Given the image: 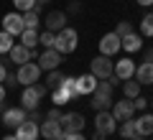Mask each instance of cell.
<instances>
[{"label":"cell","instance_id":"1","mask_svg":"<svg viewBox=\"0 0 153 140\" xmlns=\"http://www.w3.org/2000/svg\"><path fill=\"white\" fill-rule=\"evenodd\" d=\"M46 92H49V87L46 84H28V87H23V94H21V107L26 110H36L38 107V102L46 97Z\"/></svg>","mask_w":153,"mask_h":140},{"label":"cell","instance_id":"2","mask_svg":"<svg viewBox=\"0 0 153 140\" xmlns=\"http://www.w3.org/2000/svg\"><path fill=\"white\" fill-rule=\"evenodd\" d=\"M92 104L94 110H110L112 107V84H110L107 79H100L97 81V87H94V92H92Z\"/></svg>","mask_w":153,"mask_h":140},{"label":"cell","instance_id":"3","mask_svg":"<svg viewBox=\"0 0 153 140\" xmlns=\"http://www.w3.org/2000/svg\"><path fill=\"white\" fill-rule=\"evenodd\" d=\"M76 41H79L76 31H74V28H69V26H64L59 33H56V38H54V49L59 51L61 56H64V54H71V51L76 49Z\"/></svg>","mask_w":153,"mask_h":140},{"label":"cell","instance_id":"4","mask_svg":"<svg viewBox=\"0 0 153 140\" xmlns=\"http://www.w3.org/2000/svg\"><path fill=\"white\" fill-rule=\"evenodd\" d=\"M38 76H41V66H38V64H33V61H26V64H21V66H18V71H16L18 84H23V87L36 84V81H38Z\"/></svg>","mask_w":153,"mask_h":140},{"label":"cell","instance_id":"5","mask_svg":"<svg viewBox=\"0 0 153 140\" xmlns=\"http://www.w3.org/2000/svg\"><path fill=\"white\" fill-rule=\"evenodd\" d=\"M94 130H97V133H102V135L117 133V120L112 117V112H110V110H100V112H97V117H94Z\"/></svg>","mask_w":153,"mask_h":140},{"label":"cell","instance_id":"6","mask_svg":"<svg viewBox=\"0 0 153 140\" xmlns=\"http://www.w3.org/2000/svg\"><path fill=\"white\" fill-rule=\"evenodd\" d=\"M112 66H115V61H110V56H94L92 61H89V74H94L97 79H107V76H112Z\"/></svg>","mask_w":153,"mask_h":140},{"label":"cell","instance_id":"7","mask_svg":"<svg viewBox=\"0 0 153 140\" xmlns=\"http://www.w3.org/2000/svg\"><path fill=\"white\" fill-rule=\"evenodd\" d=\"M59 122H61V130H64V133H82L84 125H87V120L79 112H66V115H61Z\"/></svg>","mask_w":153,"mask_h":140},{"label":"cell","instance_id":"8","mask_svg":"<svg viewBox=\"0 0 153 140\" xmlns=\"http://www.w3.org/2000/svg\"><path fill=\"white\" fill-rule=\"evenodd\" d=\"M59 64H61V54L56 49H44L38 54V66H41V71L59 69Z\"/></svg>","mask_w":153,"mask_h":140},{"label":"cell","instance_id":"9","mask_svg":"<svg viewBox=\"0 0 153 140\" xmlns=\"http://www.w3.org/2000/svg\"><path fill=\"white\" fill-rule=\"evenodd\" d=\"M3 31L10 33V36H21L26 28H23V16L21 13H5L3 16Z\"/></svg>","mask_w":153,"mask_h":140},{"label":"cell","instance_id":"10","mask_svg":"<svg viewBox=\"0 0 153 140\" xmlns=\"http://www.w3.org/2000/svg\"><path fill=\"white\" fill-rule=\"evenodd\" d=\"M120 51V36L117 33H105L102 38H100V54L102 56H115Z\"/></svg>","mask_w":153,"mask_h":140},{"label":"cell","instance_id":"11","mask_svg":"<svg viewBox=\"0 0 153 140\" xmlns=\"http://www.w3.org/2000/svg\"><path fill=\"white\" fill-rule=\"evenodd\" d=\"M112 74L117 76L120 81H125V79H133L135 76V61L133 59H120V61H115V66H112Z\"/></svg>","mask_w":153,"mask_h":140},{"label":"cell","instance_id":"12","mask_svg":"<svg viewBox=\"0 0 153 140\" xmlns=\"http://www.w3.org/2000/svg\"><path fill=\"white\" fill-rule=\"evenodd\" d=\"M133 99H123V102H112V117L117 122H125V120H133Z\"/></svg>","mask_w":153,"mask_h":140},{"label":"cell","instance_id":"13","mask_svg":"<svg viewBox=\"0 0 153 140\" xmlns=\"http://www.w3.org/2000/svg\"><path fill=\"white\" fill-rule=\"evenodd\" d=\"M0 120H3V125H5V127H13V130H16L18 125L26 120V110H23V107H8L5 112L0 115Z\"/></svg>","mask_w":153,"mask_h":140},{"label":"cell","instance_id":"14","mask_svg":"<svg viewBox=\"0 0 153 140\" xmlns=\"http://www.w3.org/2000/svg\"><path fill=\"white\" fill-rule=\"evenodd\" d=\"M41 21H44L46 31L59 33L61 28L66 26V13H61V10H51V13H46V18H41Z\"/></svg>","mask_w":153,"mask_h":140},{"label":"cell","instance_id":"15","mask_svg":"<svg viewBox=\"0 0 153 140\" xmlns=\"http://www.w3.org/2000/svg\"><path fill=\"white\" fill-rule=\"evenodd\" d=\"M16 138L18 140H38V122L23 120V122L16 127Z\"/></svg>","mask_w":153,"mask_h":140},{"label":"cell","instance_id":"16","mask_svg":"<svg viewBox=\"0 0 153 140\" xmlns=\"http://www.w3.org/2000/svg\"><path fill=\"white\" fill-rule=\"evenodd\" d=\"M97 76L94 74H84V76H76V97H84V94H92L94 87H97Z\"/></svg>","mask_w":153,"mask_h":140},{"label":"cell","instance_id":"17","mask_svg":"<svg viewBox=\"0 0 153 140\" xmlns=\"http://www.w3.org/2000/svg\"><path fill=\"white\" fill-rule=\"evenodd\" d=\"M61 133H64V130H61V122H56V120H46V117H44V122L38 125V135H44L46 140L59 138Z\"/></svg>","mask_w":153,"mask_h":140},{"label":"cell","instance_id":"18","mask_svg":"<svg viewBox=\"0 0 153 140\" xmlns=\"http://www.w3.org/2000/svg\"><path fill=\"white\" fill-rule=\"evenodd\" d=\"M8 56H10V61H13V64H18V66H21V64H26V61H31V49H26L23 43H18V46L13 43V49L8 51Z\"/></svg>","mask_w":153,"mask_h":140},{"label":"cell","instance_id":"19","mask_svg":"<svg viewBox=\"0 0 153 140\" xmlns=\"http://www.w3.org/2000/svg\"><path fill=\"white\" fill-rule=\"evenodd\" d=\"M120 49H125L128 54H135V51L143 49V38L138 33H128V36L120 38Z\"/></svg>","mask_w":153,"mask_h":140},{"label":"cell","instance_id":"20","mask_svg":"<svg viewBox=\"0 0 153 140\" xmlns=\"http://www.w3.org/2000/svg\"><path fill=\"white\" fill-rule=\"evenodd\" d=\"M135 122V133L143 135V138H148V135H153V115H140L138 120H133Z\"/></svg>","mask_w":153,"mask_h":140},{"label":"cell","instance_id":"21","mask_svg":"<svg viewBox=\"0 0 153 140\" xmlns=\"http://www.w3.org/2000/svg\"><path fill=\"white\" fill-rule=\"evenodd\" d=\"M135 81H140V84H153V64L151 61H143L140 66H135Z\"/></svg>","mask_w":153,"mask_h":140},{"label":"cell","instance_id":"22","mask_svg":"<svg viewBox=\"0 0 153 140\" xmlns=\"http://www.w3.org/2000/svg\"><path fill=\"white\" fill-rule=\"evenodd\" d=\"M51 99H54V107H61V104H66V102H71V92L69 89H64V87H54V89H51Z\"/></svg>","mask_w":153,"mask_h":140},{"label":"cell","instance_id":"23","mask_svg":"<svg viewBox=\"0 0 153 140\" xmlns=\"http://www.w3.org/2000/svg\"><path fill=\"white\" fill-rule=\"evenodd\" d=\"M140 81H135V79H125L123 81V94H125V99H135V97H140Z\"/></svg>","mask_w":153,"mask_h":140},{"label":"cell","instance_id":"24","mask_svg":"<svg viewBox=\"0 0 153 140\" xmlns=\"http://www.w3.org/2000/svg\"><path fill=\"white\" fill-rule=\"evenodd\" d=\"M23 16V28H31V31H38L41 26V18H38L36 10H28V13H21Z\"/></svg>","mask_w":153,"mask_h":140},{"label":"cell","instance_id":"25","mask_svg":"<svg viewBox=\"0 0 153 140\" xmlns=\"http://www.w3.org/2000/svg\"><path fill=\"white\" fill-rule=\"evenodd\" d=\"M21 43L26 46V49H36V46H38V31L26 28V31L21 33Z\"/></svg>","mask_w":153,"mask_h":140},{"label":"cell","instance_id":"26","mask_svg":"<svg viewBox=\"0 0 153 140\" xmlns=\"http://www.w3.org/2000/svg\"><path fill=\"white\" fill-rule=\"evenodd\" d=\"M117 133H120L125 140L135 138V135H138V133H135V122H133V120H125V122H120V125H117Z\"/></svg>","mask_w":153,"mask_h":140},{"label":"cell","instance_id":"27","mask_svg":"<svg viewBox=\"0 0 153 140\" xmlns=\"http://www.w3.org/2000/svg\"><path fill=\"white\" fill-rule=\"evenodd\" d=\"M61 79H64V74H61L59 69H51L49 74H46V87H49V89H54V87L61 84Z\"/></svg>","mask_w":153,"mask_h":140},{"label":"cell","instance_id":"28","mask_svg":"<svg viewBox=\"0 0 153 140\" xmlns=\"http://www.w3.org/2000/svg\"><path fill=\"white\" fill-rule=\"evenodd\" d=\"M140 33H143V36H148V38L153 36V13H148V16L140 18Z\"/></svg>","mask_w":153,"mask_h":140},{"label":"cell","instance_id":"29","mask_svg":"<svg viewBox=\"0 0 153 140\" xmlns=\"http://www.w3.org/2000/svg\"><path fill=\"white\" fill-rule=\"evenodd\" d=\"M13 49V36L5 31H0V54H8Z\"/></svg>","mask_w":153,"mask_h":140},{"label":"cell","instance_id":"30","mask_svg":"<svg viewBox=\"0 0 153 140\" xmlns=\"http://www.w3.org/2000/svg\"><path fill=\"white\" fill-rule=\"evenodd\" d=\"M54 38H56V33H51V31L38 33V43H41L44 49H54Z\"/></svg>","mask_w":153,"mask_h":140},{"label":"cell","instance_id":"31","mask_svg":"<svg viewBox=\"0 0 153 140\" xmlns=\"http://www.w3.org/2000/svg\"><path fill=\"white\" fill-rule=\"evenodd\" d=\"M13 5H16L18 13H28L36 8V0H13Z\"/></svg>","mask_w":153,"mask_h":140},{"label":"cell","instance_id":"32","mask_svg":"<svg viewBox=\"0 0 153 140\" xmlns=\"http://www.w3.org/2000/svg\"><path fill=\"white\" fill-rule=\"evenodd\" d=\"M61 87L71 92V97H76V76H64L61 79Z\"/></svg>","mask_w":153,"mask_h":140},{"label":"cell","instance_id":"33","mask_svg":"<svg viewBox=\"0 0 153 140\" xmlns=\"http://www.w3.org/2000/svg\"><path fill=\"white\" fill-rule=\"evenodd\" d=\"M115 33H117V36H128V33H133V23L130 21H120L117 23V28H115Z\"/></svg>","mask_w":153,"mask_h":140},{"label":"cell","instance_id":"34","mask_svg":"<svg viewBox=\"0 0 153 140\" xmlns=\"http://www.w3.org/2000/svg\"><path fill=\"white\" fill-rule=\"evenodd\" d=\"M26 120H31V122H44V115L38 112V107H36V110H28Z\"/></svg>","mask_w":153,"mask_h":140},{"label":"cell","instance_id":"35","mask_svg":"<svg viewBox=\"0 0 153 140\" xmlns=\"http://www.w3.org/2000/svg\"><path fill=\"white\" fill-rule=\"evenodd\" d=\"M133 107H135V110H140V112H143V110L148 107V99H143V97H135V99H133Z\"/></svg>","mask_w":153,"mask_h":140},{"label":"cell","instance_id":"36","mask_svg":"<svg viewBox=\"0 0 153 140\" xmlns=\"http://www.w3.org/2000/svg\"><path fill=\"white\" fill-rule=\"evenodd\" d=\"M46 120H56V122H59V120H61V112H59V107H51L49 112H46Z\"/></svg>","mask_w":153,"mask_h":140},{"label":"cell","instance_id":"37","mask_svg":"<svg viewBox=\"0 0 153 140\" xmlns=\"http://www.w3.org/2000/svg\"><path fill=\"white\" fill-rule=\"evenodd\" d=\"M69 13H71V16H76V13H82V3H79V0L69 3Z\"/></svg>","mask_w":153,"mask_h":140},{"label":"cell","instance_id":"38","mask_svg":"<svg viewBox=\"0 0 153 140\" xmlns=\"http://www.w3.org/2000/svg\"><path fill=\"white\" fill-rule=\"evenodd\" d=\"M3 81H5V87H8V89H10V87H16V84H18L16 74H5V79H3Z\"/></svg>","mask_w":153,"mask_h":140},{"label":"cell","instance_id":"39","mask_svg":"<svg viewBox=\"0 0 153 140\" xmlns=\"http://www.w3.org/2000/svg\"><path fill=\"white\" fill-rule=\"evenodd\" d=\"M64 135H66V140H87L82 133H64Z\"/></svg>","mask_w":153,"mask_h":140},{"label":"cell","instance_id":"40","mask_svg":"<svg viewBox=\"0 0 153 140\" xmlns=\"http://www.w3.org/2000/svg\"><path fill=\"white\" fill-rule=\"evenodd\" d=\"M5 74H8V69H5V64H0V84H3V79H5Z\"/></svg>","mask_w":153,"mask_h":140},{"label":"cell","instance_id":"41","mask_svg":"<svg viewBox=\"0 0 153 140\" xmlns=\"http://www.w3.org/2000/svg\"><path fill=\"white\" fill-rule=\"evenodd\" d=\"M107 138V135H102V133H97V130H94V135H92V140H105Z\"/></svg>","mask_w":153,"mask_h":140},{"label":"cell","instance_id":"42","mask_svg":"<svg viewBox=\"0 0 153 140\" xmlns=\"http://www.w3.org/2000/svg\"><path fill=\"white\" fill-rule=\"evenodd\" d=\"M146 61H151V64H153V49H148V51H146Z\"/></svg>","mask_w":153,"mask_h":140},{"label":"cell","instance_id":"43","mask_svg":"<svg viewBox=\"0 0 153 140\" xmlns=\"http://www.w3.org/2000/svg\"><path fill=\"white\" fill-rule=\"evenodd\" d=\"M3 99H5V87L0 84V102H3Z\"/></svg>","mask_w":153,"mask_h":140},{"label":"cell","instance_id":"44","mask_svg":"<svg viewBox=\"0 0 153 140\" xmlns=\"http://www.w3.org/2000/svg\"><path fill=\"white\" fill-rule=\"evenodd\" d=\"M138 3H140V5H146V8H148V5H153V0H138Z\"/></svg>","mask_w":153,"mask_h":140},{"label":"cell","instance_id":"45","mask_svg":"<svg viewBox=\"0 0 153 140\" xmlns=\"http://www.w3.org/2000/svg\"><path fill=\"white\" fill-rule=\"evenodd\" d=\"M46 3H51V0H36V5H41V8H44Z\"/></svg>","mask_w":153,"mask_h":140},{"label":"cell","instance_id":"46","mask_svg":"<svg viewBox=\"0 0 153 140\" xmlns=\"http://www.w3.org/2000/svg\"><path fill=\"white\" fill-rule=\"evenodd\" d=\"M3 140H18V138H16V135H5V138H3Z\"/></svg>","mask_w":153,"mask_h":140},{"label":"cell","instance_id":"47","mask_svg":"<svg viewBox=\"0 0 153 140\" xmlns=\"http://www.w3.org/2000/svg\"><path fill=\"white\" fill-rule=\"evenodd\" d=\"M54 140H66V135H64V133H61V135H59V138H54Z\"/></svg>","mask_w":153,"mask_h":140},{"label":"cell","instance_id":"48","mask_svg":"<svg viewBox=\"0 0 153 140\" xmlns=\"http://www.w3.org/2000/svg\"><path fill=\"white\" fill-rule=\"evenodd\" d=\"M130 140H146V138H143V135H135V138H130Z\"/></svg>","mask_w":153,"mask_h":140},{"label":"cell","instance_id":"49","mask_svg":"<svg viewBox=\"0 0 153 140\" xmlns=\"http://www.w3.org/2000/svg\"><path fill=\"white\" fill-rule=\"evenodd\" d=\"M3 112H5V107H3V102H0V115H3Z\"/></svg>","mask_w":153,"mask_h":140}]
</instances>
